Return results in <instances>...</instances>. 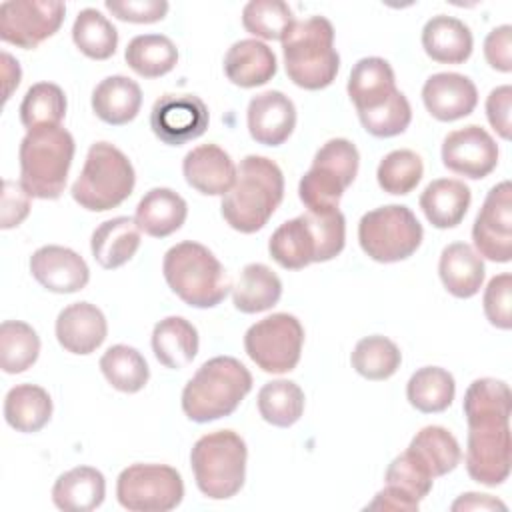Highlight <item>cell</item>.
<instances>
[{
  "label": "cell",
  "mask_w": 512,
  "mask_h": 512,
  "mask_svg": "<svg viewBox=\"0 0 512 512\" xmlns=\"http://www.w3.org/2000/svg\"><path fill=\"white\" fill-rule=\"evenodd\" d=\"M282 54L288 78L304 90L330 86L340 68L334 28L324 16L296 20L282 38Z\"/></svg>",
  "instance_id": "obj_4"
},
{
  "label": "cell",
  "mask_w": 512,
  "mask_h": 512,
  "mask_svg": "<svg viewBox=\"0 0 512 512\" xmlns=\"http://www.w3.org/2000/svg\"><path fill=\"white\" fill-rule=\"evenodd\" d=\"M66 114V94L58 84H32L20 104V122L26 130L60 126Z\"/></svg>",
  "instance_id": "obj_44"
},
{
  "label": "cell",
  "mask_w": 512,
  "mask_h": 512,
  "mask_svg": "<svg viewBox=\"0 0 512 512\" xmlns=\"http://www.w3.org/2000/svg\"><path fill=\"white\" fill-rule=\"evenodd\" d=\"M140 248V228L136 220L128 216H116L102 222L90 240V250L94 260L106 268L114 270L124 266Z\"/></svg>",
  "instance_id": "obj_28"
},
{
  "label": "cell",
  "mask_w": 512,
  "mask_h": 512,
  "mask_svg": "<svg viewBox=\"0 0 512 512\" xmlns=\"http://www.w3.org/2000/svg\"><path fill=\"white\" fill-rule=\"evenodd\" d=\"M126 64L142 78H160L178 62V48L164 34L134 36L124 52Z\"/></svg>",
  "instance_id": "obj_38"
},
{
  "label": "cell",
  "mask_w": 512,
  "mask_h": 512,
  "mask_svg": "<svg viewBox=\"0 0 512 512\" xmlns=\"http://www.w3.org/2000/svg\"><path fill=\"white\" fill-rule=\"evenodd\" d=\"M30 272L42 288L54 294H74L90 280V270L84 258L58 244L38 248L30 256Z\"/></svg>",
  "instance_id": "obj_18"
},
{
  "label": "cell",
  "mask_w": 512,
  "mask_h": 512,
  "mask_svg": "<svg viewBox=\"0 0 512 512\" xmlns=\"http://www.w3.org/2000/svg\"><path fill=\"white\" fill-rule=\"evenodd\" d=\"M432 478L452 472L462 458L458 440L442 426H424L406 448Z\"/></svg>",
  "instance_id": "obj_36"
},
{
  "label": "cell",
  "mask_w": 512,
  "mask_h": 512,
  "mask_svg": "<svg viewBox=\"0 0 512 512\" xmlns=\"http://www.w3.org/2000/svg\"><path fill=\"white\" fill-rule=\"evenodd\" d=\"M2 74H4V100L10 98L12 90L20 84V66L8 52H2Z\"/></svg>",
  "instance_id": "obj_56"
},
{
  "label": "cell",
  "mask_w": 512,
  "mask_h": 512,
  "mask_svg": "<svg viewBox=\"0 0 512 512\" xmlns=\"http://www.w3.org/2000/svg\"><path fill=\"white\" fill-rule=\"evenodd\" d=\"M256 402L262 420L278 428L296 424L304 412V392L292 380L266 382L260 388Z\"/></svg>",
  "instance_id": "obj_40"
},
{
  "label": "cell",
  "mask_w": 512,
  "mask_h": 512,
  "mask_svg": "<svg viewBox=\"0 0 512 512\" xmlns=\"http://www.w3.org/2000/svg\"><path fill=\"white\" fill-rule=\"evenodd\" d=\"M142 106L140 86L122 74L104 78L92 92V110L94 114L110 124L124 126L132 122Z\"/></svg>",
  "instance_id": "obj_31"
},
{
  "label": "cell",
  "mask_w": 512,
  "mask_h": 512,
  "mask_svg": "<svg viewBox=\"0 0 512 512\" xmlns=\"http://www.w3.org/2000/svg\"><path fill=\"white\" fill-rule=\"evenodd\" d=\"M188 216L186 200L170 188L148 190L136 206V224L140 232L152 238H166L182 228Z\"/></svg>",
  "instance_id": "obj_26"
},
{
  "label": "cell",
  "mask_w": 512,
  "mask_h": 512,
  "mask_svg": "<svg viewBox=\"0 0 512 512\" xmlns=\"http://www.w3.org/2000/svg\"><path fill=\"white\" fill-rule=\"evenodd\" d=\"M454 394V376L440 366L418 368L406 384V398L410 406L424 414L444 412L452 404Z\"/></svg>",
  "instance_id": "obj_37"
},
{
  "label": "cell",
  "mask_w": 512,
  "mask_h": 512,
  "mask_svg": "<svg viewBox=\"0 0 512 512\" xmlns=\"http://www.w3.org/2000/svg\"><path fill=\"white\" fill-rule=\"evenodd\" d=\"M472 240L480 258L512 260V186L508 180L490 188L472 226Z\"/></svg>",
  "instance_id": "obj_15"
},
{
  "label": "cell",
  "mask_w": 512,
  "mask_h": 512,
  "mask_svg": "<svg viewBox=\"0 0 512 512\" xmlns=\"http://www.w3.org/2000/svg\"><path fill=\"white\" fill-rule=\"evenodd\" d=\"M284 198V176L276 162L248 154L236 166V180L222 196L220 212L226 224L242 234L266 226Z\"/></svg>",
  "instance_id": "obj_1"
},
{
  "label": "cell",
  "mask_w": 512,
  "mask_h": 512,
  "mask_svg": "<svg viewBox=\"0 0 512 512\" xmlns=\"http://www.w3.org/2000/svg\"><path fill=\"white\" fill-rule=\"evenodd\" d=\"M252 390V374L232 356L206 360L182 390V410L198 424L230 416Z\"/></svg>",
  "instance_id": "obj_3"
},
{
  "label": "cell",
  "mask_w": 512,
  "mask_h": 512,
  "mask_svg": "<svg viewBox=\"0 0 512 512\" xmlns=\"http://www.w3.org/2000/svg\"><path fill=\"white\" fill-rule=\"evenodd\" d=\"M462 410L468 426L482 422H510L512 392L504 380L478 378L468 386Z\"/></svg>",
  "instance_id": "obj_35"
},
{
  "label": "cell",
  "mask_w": 512,
  "mask_h": 512,
  "mask_svg": "<svg viewBox=\"0 0 512 512\" xmlns=\"http://www.w3.org/2000/svg\"><path fill=\"white\" fill-rule=\"evenodd\" d=\"M470 188L456 178L432 180L420 194V208L426 220L440 230L458 226L470 208Z\"/></svg>",
  "instance_id": "obj_27"
},
{
  "label": "cell",
  "mask_w": 512,
  "mask_h": 512,
  "mask_svg": "<svg viewBox=\"0 0 512 512\" xmlns=\"http://www.w3.org/2000/svg\"><path fill=\"white\" fill-rule=\"evenodd\" d=\"M104 474L92 466H76L58 476L52 486V502L64 512H90L104 502Z\"/></svg>",
  "instance_id": "obj_30"
},
{
  "label": "cell",
  "mask_w": 512,
  "mask_h": 512,
  "mask_svg": "<svg viewBox=\"0 0 512 512\" xmlns=\"http://www.w3.org/2000/svg\"><path fill=\"white\" fill-rule=\"evenodd\" d=\"M422 102L432 118L440 122H454L474 112L478 104V90L464 74L438 72L424 82Z\"/></svg>",
  "instance_id": "obj_20"
},
{
  "label": "cell",
  "mask_w": 512,
  "mask_h": 512,
  "mask_svg": "<svg viewBox=\"0 0 512 512\" xmlns=\"http://www.w3.org/2000/svg\"><path fill=\"white\" fill-rule=\"evenodd\" d=\"M72 40L84 56L92 60H108L116 52L118 32L102 12L84 8L74 20Z\"/></svg>",
  "instance_id": "obj_42"
},
{
  "label": "cell",
  "mask_w": 512,
  "mask_h": 512,
  "mask_svg": "<svg viewBox=\"0 0 512 512\" xmlns=\"http://www.w3.org/2000/svg\"><path fill=\"white\" fill-rule=\"evenodd\" d=\"M134 184L136 174L128 156L110 142H94L70 194L84 210L106 212L120 206Z\"/></svg>",
  "instance_id": "obj_8"
},
{
  "label": "cell",
  "mask_w": 512,
  "mask_h": 512,
  "mask_svg": "<svg viewBox=\"0 0 512 512\" xmlns=\"http://www.w3.org/2000/svg\"><path fill=\"white\" fill-rule=\"evenodd\" d=\"M106 334V316L90 302L68 304L56 318V340L70 354H92L102 346Z\"/></svg>",
  "instance_id": "obj_21"
},
{
  "label": "cell",
  "mask_w": 512,
  "mask_h": 512,
  "mask_svg": "<svg viewBox=\"0 0 512 512\" xmlns=\"http://www.w3.org/2000/svg\"><path fill=\"white\" fill-rule=\"evenodd\" d=\"M442 164L454 174L480 180L496 168L498 146L482 126L470 124L444 138Z\"/></svg>",
  "instance_id": "obj_17"
},
{
  "label": "cell",
  "mask_w": 512,
  "mask_h": 512,
  "mask_svg": "<svg viewBox=\"0 0 512 512\" xmlns=\"http://www.w3.org/2000/svg\"><path fill=\"white\" fill-rule=\"evenodd\" d=\"M100 370L108 384L124 394L140 392L150 378L146 358L126 344L110 346L100 358Z\"/></svg>",
  "instance_id": "obj_39"
},
{
  "label": "cell",
  "mask_w": 512,
  "mask_h": 512,
  "mask_svg": "<svg viewBox=\"0 0 512 512\" xmlns=\"http://www.w3.org/2000/svg\"><path fill=\"white\" fill-rule=\"evenodd\" d=\"M208 122V108L196 94H164L150 110V128L168 146H182L200 138Z\"/></svg>",
  "instance_id": "obj_16"
},
{
  "label": "cell",
  "mask_w": 512,
  "mask_h": 512,
  "mask_svg": "<svg viewBox=\"0 0 512 512\" xmlns=\"http://www.w3.org/2000/svg\"><path fill=\"white\" fill-rule=\"evenodd\" d=\"M350 362L366 380H386L400 368L402 352L390 338L374 334L356 342Z\"/></svg>",
  "instance_id": "obj_43"
},
{
  "label": "cell",
  "mask_w": 512,
  "mask_h": 512,
  "mask_svg": "<svg viewBox=\"0 0 512 512\" xmlns=\"http://www.w3.org/2000/svg\"><path fill=\"white\" fill-rule=\"evenodd\" d=\"M104 6L118 20L134 24L158 22L168 12V2L164 0H106Z\"/></svg>",
  "instance_id": "obj_50"
},
{
  "label": "cell",
  "mask_w": 512,
  "mask_h": 512,
  "mask_svg": "<svg viewBox=\"0 0 512 512\" xmlns=\"http://www.w3.org/2000/svg\"><path fill=\"white\" fill-rule=\"evenodd\" d=\"M346 220L338 208L308 210L280 224L268 252L286 270H302L312 262H328L344 250Z\"/></svg>",
  "instance_id": "obj_2"
},
{
  "label": "cell",
  "mask_w": 512,
  "mask_h": 512,
  "mask_svg": "<svg viewBox=\"0 0 512 512\" xmlns=\"http://www.w3.org/2000/svg\"><path fill=\"white\" fill-rule=\"evenodd\" d=\"M484 314L488 322L500 330H510L512 326V276L502 272L494 276L484 290Z\"/></svg>",
  "instance_id": "obj_49"
},
{
  "label": "cell",
  "mask_w": 512,
  "mask_h": 512,
  "mask_svg": "<svg viewBox=\"0 0 512 512\" xmlns=\"http://www.w3.org/2000/svg\"><path fill=\"white\" fill-rule=\"evenodd\" d=\"M52 418V398L36 384H16L4 398V420L16 432L32 434Z\"/></svg>",
  "instance_id": "obj_33"
},
{
  "label": "cell",
  "mask_w": 512,
  "mask_h": 512,
  "mask_svg": "<svg viewBox=\"0 0 512 512\" xmlns=\"http://www.w3.org/2000/svg\"><path fill=\"white\" fill-rule=\"evenodd\" d=\"M360 166L356 146L346 138H332L318 148L310 170L300 178L298 196L308 210L338 208L344 190L354 182Z\"/></svg>",
  "instance_id": "obj_10"
},
{
  "label": "cell",
  "mask_w": 512,
  "mask_h": 512,
  "mask_svg": "<svg viewBox=\"0 0 512 512\" xmlns=\"http://www.w3.org/2000/svg\"><path fill=\"white\" fill-rule=\"evenodd\" d=\"M304 328L288 312L270 314L252 324L244 334V350L250 360L268 374H286L300 362Z\"/></svg>",
  "instance_id": "obj_11"
},
{
  "label": "cell",
  "mask_w": 512,
  "mask_h": 512,
  "mask_svg": "<svg viewBox=\"0 0 512 512\" xmlns=\"http://www.w3.org/2000/svg\"><path fill=\"white\" fill-rule=\"evenodd\" d=\"M248 448L234 430L200 436L190 452V466L198 490L212 500L236 496L246 480Z\"/></svg>",
  "instance_id": "obj_7"
},
{
  "label": "cell",
  "mask_w": 512,
  "mask_h": 512,
  "mask_svg": "<svg viewBox=\"0 0 512 512\" xmlns=\"http://www.w3.org/2000/svg\"><path fill=\"white\" fill-rule=\"evenodd\" d=\"M416 500L408 498L404 492L392 488V486H384L374 500L366 506V510H386V512H416L418 510Z\"/></svg>",
  "instance_id": "obj_54"
},
{
  "label": "cell",
  "mask_w": 512,
  "mask_h": 512,
  "mask_svg": "<svg viewBox=\"0 0 512 512\" xmlns=\"http://www.w3.org/2000/svg\"><path fill=\"white\" fill-rule=\"evenodd\" d=\"M66 14L58 0H8L0 4V38L24 50L54 36Z\"/></svg>",
  "instance_id": "obj_13"
},
{
  "label": "cell",
  "mask_w": 512,
  "mask_h": 512,
  "mask_svg": "<svg viewBox=\"0 0 512 512\" xmlns=\"http://www.w3.org/2000/svg\"><path fill=\"white\" fill-rule=\"evenodd\" d=\"M454 512L458 510H506V504L492 498L490 494H478V492H466L462 494L452 506H450Z\"/></svg>",
  "instance_id": "obj_55"
},
{
  "label": "cell",
  "mask_w": 512,
  "mask_h": 512,
  "mask_svg": "<svg viewBox=\"0 0 512 512\" xmlns=\"http://www.w3.org/2000/svg\"><path fill=\"white\" fill-rule=\"evenodd\" d=\"M422 224L408 206L388 204L366 212L358 222V242L376 262L392 264L410 258L422 244Z\"/></svg>",
  "instance_id": "obj_9"
},
{
  "label": "cell",
  "mask_w": 512,
  "mask_h": 512,
  "mask_svg": "<svg viewBox=\"0 0 512 512\" xmlns=\"http://www.w3.org/2000/svg\"><path fill=\"white\" fill-rule=\"evenodd\" d=\"M276 56L272 48L256 38L234 42L224 56L226 78L240 88H256L276 74Z\"/></svg>",
  "instance_id": "obj_24"
},
{
  "label": "cell",
  "mask_w": 512,
  "mask_h": 512,
  "mask_svg": "<svg viewBox=\"0 0 512 512\" xmlns=\"http://www.w3.org/2000/svg\"><path fill=\"white\" fill-rule=\"evenodd\" d=\"M40 354L36 330L22 320H4L0 324V368L6 374L28 370Z\"/></svg>",
  "instance_id": "obj_41"
},
{
  "label": "cell",
  "mask_w": 512,
  "mask_h": 512,
  "mask_svg": "<svg viewBox=\"0 0 512 512\" xmlns=\"http://www.w3.org/2000/svg\"><path fill=\"white\" fill-rule=\"evenodd\" d=\"M346 90L360 114L384 106L398 88L392 66L384 58L368 56L354 64Z\"/></svg>",
  "instance_id": "obj_23"
},
{
  "label": "cell",
  "mask_w": 512,
  "mask_h": 512,
  "mask_svg": "<svg viewBox=\"0 0 512 512\" xmlns=\"http://www.w3.org/2000/svg\"><path fill=\"white\" fill-rule=\"evenodd\" d=\"M294 22L292 8L282 0H250L242 10V26L264 40L282 42Z\"/></svg>",
  "instance_id": "obj_45"
},
{
  "label": "cell",
  "mask_w": 512,
  "mask_h": 512,
  "mask_svg": "<svg viewBox=\"0 0 512 512\" xmlns=\"http://www.w3.org/2000/svg\"><path fill=\"white\" fill-rule=\"evenodd\" d=\"M282 296V282L278 274L266 264H246L232 288V302L236 310L244 314H256L270 310Z\"/></svg>",
  "instance_id": "obj_34"
},
{
  "label": "cell",
  "mask_w": 512,
  "mask_h": 512,
  "mask_svg": "<svg viewBox=\"0 0 512 512\" xmlns=\"http://www.w3.org/2000/svg\"><path fill=\"white\" fill-rule=\"evenodd\" d=\"M424 174V164L422 158L406 148L392 150L388 152L376 170V180L378 186L394 196H404L410 194L418 182L422 180Z\"/></svg>",
  "instance_id": "obj_46"
},
{
  "label": "cell",
  "mask_w": 512,
  "mask_h": 512,
  "mask_svg": "<svg viewBox=\"0 0 512 512\" xmlns=\"http://www.w3.org/2000/svg\"><path fill=\"white\" fill-rule=\"evenodd\" d=\"M472 46L470 28L454 16H432L422 28V48L434 62L462 64L470 58Z\"/></svg>",
  "instance_id": "obj_25"
},
{
  "label": "cell",
  "mask_w": 512,
  "mask_h": 512,
  "mask_svg": "<svg viewBox=\"0 0 512 512\" xmlns=\"http://www.w3.org/2000/svg\"><path fill=\"white\" fill-rule=\"evenodd\" d=\"M186 182L206 196H224L236 180V164L216 144L192 148L182 162Z\"/></svg>",
  "instance_id": "obj_22"
},
{
  "label": "cell",
  "mask_w": 512,
  "mask_h": 512,
  "mask_svg": "<svg viewBox=\"0 0 512 512\" xmlns=\"http://www.w3.org/2000/svg\"><path fill=\"white\" fill-rule=\"evenodd\" d=\"M486 62L498 72L512 70V26L502 24L488 32L484 40Z\"/></svg>",
  "instance_id": "obj_52"
},
{
  "label": "cell",
  "mask_w": 512,
  "mask_h": 512,
  "mask_svg": "<svg viewBox=\"0 0 512 512\" xmlns=\"http://www.w3.org/2000/svg\"><path fill=\"white\" fill-rule=\"evenodd\" d=\"M384 480H386V486H392L404 492L408 498L416 502L424 500L430 494L432 482H434L428 470L408 450L390 462Z\"/></svg>",
  "instance_id": "obj_48"
},
{
  "label": "cell",
  "mask_w": 512,
  "mask_h": 512,
  "mask_svg": "<svg viewBox=\"0 0 512 512\" xmlns=\"http://www.w3.org/2000/svg\"><path fill=\"white\" fill-rule=\"evenodd\" d=\"M510 108L512 88L508 84L494 88L486 98V118L500 138L510 140Z\"/></svg>",
  "instance_id": "obj_53"
},
{
  "label": "cell",
  "mask_w": 512,
  "mask_h": 512,
  "mask_svg": "<svg viewBox=\"0 0 512 512\" xmlns=\"http://www.w3.org/2000/svg\"><path fill=\"white\" fill-rule=\"evenodd\" d=\"M484 262L466 242L448 244L438 262V274L444 288L456 298H472L484 282Z\"/></svg>",
  "instance_id": "obj_29"
},
{
  "label": "cell",
  "mask_w": 512,
  "mask_h": 512,
  "mask_svg": "<svg viewBox=\"0 0 512 512\" xmlns=\"http://www.w3.org/2000/svg\"><path fill=\"white\" fill-rule=\"evenodd\" d=\"M116 498L130 512H168L184 498V482L168 464H132L116 480Z\"/></svg>",
  "instance_id": "obj_12"
},
{
  "label": "cell",
  "mask_w": 512,
  "mask_h": 512,
  "mask_svg": "<svg viewBox=\"0 0 512 512\" xmlns=\"http://www.w3.org/2000/svg\"><path fill=\"white\" fill-rule=\"evenodd\" d=\"M248 132L264 146L284 144L296 126V106L280 90H266L248 102Z\"/></svg>",
  "instance_id": "obj_19"
},
{
  "label": "cell",
  "mask_w": 512,
  "mask_h": 512,
  "mask_svg": "<svg viewBox=\"0 0 512 512\" xmlns=\"http://www.w3.org/2000/svg\"><path fill=\"white\" fill-rule=\"evenodd\" d=\"M30 194L20 182L4 180L2 182V214H0V228L10 230L28 216L30 212Z\"/></svg>",
  "instance_id": "obj_51"
},
{
  "label": "cell",
  "mask_w": 512,
  "mask_h": 512,
  "mask_svg": "<svg viewBox=\"0 0 512 512\" xmlns=\"http://www.w3.org/2000/svg\"><path fill=\"white\" fill-rule=\"evenodd\" d=\"M198 330L182 316H168L152 330V350L156 360L170 368H186L198 354Z\"/></svg>",
  "instance_id": "obj_32"
},
{
  "label": "cell",
  "mask_w": 512,
  "mask_h": 512,
  "mask_svg": "<svg viewBox=\"0 0 512 512\" xmlns=\"http://www.w3.org/2000/svg\"><path fill=\"white\" fill-rule=\"evenodd\" d=\"M170 290L192 308H214L230 292V276L220 260L200 242L184 240L162 260Z\"/></svg>",
  "instance_id": "obj_6"
},
{
  "label": "cell",
  "mask_w": 512,
  "mask_h": 512,
  "mask_svg": "<svg viewBox=\"0 0 512 512\" xmlns=\"http://www.w3.org/2000/svg\"><path fill=\"white\" fill-rule=\"evenodd\" d=\"M74 150V138L62 126L28 130L18 150L20 184L32 198H60L72 166Z\"/></svg>",
  "instance_id": "obj_5"
},
{
  "label": "cell",
  "mask_w": 512,
  "mask_h": 512,
  "mask_svg": "<svg viewBox=\"0 0 512 512\" xmlns=\"http://www.w3.org/2000/svg\"><path fill=\"white\" fill-rule=\"evenodd\" d=\"M510 422H482L468 426L466 470L484 486H498L510 474Z\"/></svg>",
  "instance_id": "obj_14"
},
{
  "label": "cell",
  "mask_w": 512,
  "mask_h": 512,
  "mask_svg": "<svg viewBox=\"0 0 512 512\" xmlns=\"http://www.w3.org/2000/svg\"><path fill=\"white\" fill-rule=\"evenodd\" d=\"M358 118L368 134L376 138H392L402 134L410 126L412 108L408 98L400 90H396L394 96L384 106L360 112Z\"/></svg>",
  "instance_id": "obj_47"
}]
</instances>
